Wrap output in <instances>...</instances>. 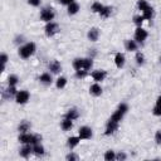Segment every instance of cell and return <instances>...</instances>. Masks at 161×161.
Wrapping results in <instances>:
<instances>
[{
  "mask_svg": "<svg viewBox=\"0 0 161 161\" xmlns=\"http://www.w3.org/2000/svg\"><path fill=\"white\" fill-rule=\"evenodd\" d=\"M127 112H128V104L126 102H122L117 106L116 111L112 113V116L108 118V121L106 123V128H104V135L106 136H112L113 133H116L121 121L123 119V117L126 116Z\"/></svg>",
  "mask_w": 161,
  "mask_h": 161,
  "instance_id": "6da1fadb",
  "label": "cell"
},
{
  "mask_svg": "<svg viewBox=\"0 0 161 161\" xmlns=\"http://www.w3.org/2000/svg\"><path fill=\"white\" fill-rule=\"evenodd\" d=\"M35 52H36V45L34 42H26L23 45H20L18 49V54L21 59H28L33 57Z\"/></svg>",
  "mask_w": 161,
  "mask_h": 161,
  "instance_id": "7a4b0ae2",
  "label": "cell"
},
{
  "mask_svg": "<svg viewBox=\"0 0 161 161\" xmlns=\"http://www.w3.org/2000/svg\"><path fill=\"white\" fill-rule=\"evenodd\" d=\"M18 141L21 145H35L42 142V136L38 133H31V132H24V133H19Z\"/></svg>",
  "mask_w": 161,
  "mask_h": 161,
  "instance_id": "3957f363",
  "label": "cell"
},
{
  "mask_svg": "<svg viewBox=\"0 0 161 161\" xmlns=\"http://www.w3.org/2000/svg\"><path fill=\"white\" fill-rule=\"evenodd\" d=\"M39 18L44 23H49V21H53L54 18H55V13H54V9L52 6H44L40 10V14H39Z\"/></svg>",
  "mask_w": 161,
  "mask_h": 161,
  "instance_id": "277c9868",
  "label": "cell"
},
{
  "mask_svg": "<svg viewBox=\"0 0 161 161\" xmlns=\"http://www.w3.org/2000/svg\"><path fill=\"white\" fill-rule=\"evenodd\" d=\"M60 28H59V24L55 23V21H49V23H45V26H44V33L48 38H53L54 35H57L59 33Z\"/></svg>",
  "mask_w": 161,
  "mask_h": 161,
  "instance_id": "5b68a950",
  "label": "cell"
},
{
  "mask_svg": "<svg viewBox=\"0 0 161 161\" xmlns=\"http://www.w3.org/2000/svg\"><path fill=\"white\" fill-rule=\"evenodd\" d=\"M147 36H148V33H147V30H146V29H143L142 26H136L133 39H135L138 44H143V43L146 42Z\"/></svg>",
  "mask_w": 161,
  "mask_h": 161,
  "instance_id": "8992f818",
  "label": "cell"
},
{
  "mask_svg": "<svg viewBox=\"0 0 161 161\" xmlns=\"http://www.w3.org/2000/svg\"><path fill=\"white\" fill-rule=\"evenodd\" d=\"M14 99H15V102L18 104H25L30 99V93L26 89H20V91H18V93H16Z\"/></svg>",
  "mask_w": 161,
  "mask_h": 161,
  "instance_id": "52a82bcc",
  "label": "cell"
},
{
  "mask_svg": "<svg viewBox=\"0 0 161 161\" xmlns=\"http://www.w3.org/2000/svg\"><path fill=\"white\" fill-rule=\"evenodd\" d=\"M78 136L80 140H91L93 136V130L89 126H80L78 130Z\"/></svg>",
  "mask_w": 161,
  "mask_h": 161,
  "instance_id": "ba28073f",
  "label": "cell"
},
{
  "mask_svg": "<svg viewBox=\"0 0 161 161\" xmlns=\"http://www.w3.org/2000/svg\"><path fill=\"white\" fill-rule=\"evenodd\" d=\"M91 77H92V79H93L94 82L101 83V82H103V80L106 79L107 72H106L104 69H96V70L91 72Z\"/></svg>",
  "mask_w": 161,
  "mask_h": 161,
  "instance_id": "9c48e42d",
  "label": "cell"
},
{
  "mask_svg": "<svg viewBox=\"0 0 161 161\" xmlns=\"http://www.w3.org/2000/svg\"><path fill=\"white\" fill-rule=\"evenodd\" d=\"M48 69L50 70L52 74H59V73L62 72V64H60L59 60L53 59V60L48 64Z\"/></svg>",
  "mask_w": 161,
  "mask_h": 161,
  "instance_id": "30bf717a",
  "label": "cell"
},
{
  "mask_svg": "<svg viewBox=\"0 0 161 161\" xmlns=\"http://www.w3.org/2000/svg\"><path fill=\"white\" fill-rule=\"evenodd\" d=\"M33 153V145H23L19 150V156L23 158H29L30 155Z\"/></svg>",
  "mask_w": 161,
  "mask_h": 161,
  "instance_id": "8fae6325",
  "label": "cell"
},
{
  "mask_svg": "<svg viewBox=\"0 0 161 161\" xmlns=\"http://www.w3.org/2000/svg\"><path fill=\"white\" fill-rule=\"evenodd\" d=\"M39 82L44 86H50L53 83V77H52V73L50 72H44L39 75Z\"/></svg>",
  "mask_w": 161,
  "mask_h": 161,
  "instance_id": "7c38bea8",
  "label": "cell"
},
{
  "mask_svg": "<svg viewBox=\"0 0 161 161\" xmlns=\"http://www.w3.org/2000/svg\"><path fill=\"white\" fill-rule=\"evenodd\" d=\"M114 64H116V67L118 69H121V68L125 67V64H126V57H125L123 53H121V52L116 53V55H114Z\"/></svg>",
  "mask_w": 161,
  "mask_h": 161,
  "instance_id": "4fadbf2b",
  "label": "cell"
},
{
  "mask_svg": "<svg viewBox=\"0 0 161 161\" xmlns=\"http://www.w3.org/2000/svg\"><path fill=\"white\" fill-rule=\"evenodd\" d=\"M102 93H103V89H102V87H101L99 83L94 82V83L89 87V94H91V96H93V97H99Z\"/></svg>",
  "mask_w": 161,
  "mask_h": 161,
  "instance_id": "5bb4252c",
  "label": "cell"
},
{
  "mask_svg": "<svg viewBox=\"0 0 161 161\" xmlns=\"http://www.w3.org/2000/svg\"><path fill=\"white\" fill-rule=\"evenodd\" d=\"M16 93H18V89H16L15 86H8V88L4 91L3 96H4L5 99H13V98H15Z\"/></svg>",
  "mask_w": 161,
  "mask_h": 161,
  "instance_id": "9a60e30c",
  "label": "cell"
},
{
  "mask_svg": "<svg viewBox=\"0 0 161 161\" xmlns=\"http://www.w3.org/2000/svg\"><path fill=\"white\" fill-rule=\"evenodd\" d=\"M79 10H80V5H79L77 1H73L72 4H69V5L67 6V14H68L69 16H73V15L78 14Z\"/></svg>",
  "mask_w": 161,
  "mask_h": 161,
  "instance_id": "2e32d148",
  "label": "cell"
},
{
  "mask_svg": "<svg viewBox=\"0 0 161 161\" xmlns=\"http://www.w3.org/2000/svg\"><path fill=\"white\" fill-rule=\"evenodd\" d=\"M125 49L127 52H137L138 43L135 39H126V42H125Z\"/></svg>",
  "mask_w": 161,
  "mask_h": 161,
  "instance_id": "e0dca14e",
  "label": "cell"
},
{
  "mask_svg": "<svg viewBox=\"0 0 161 161\" xmlns=\"http://www.w3.org/2000/svg\"><path fill=\"white\" fill-rule=\"evenodd\" d=\"M80 138H79V136L77 135V136H70V137H68V140H67V146H68V148L69 150H74L79 143H80Z\"/></svg>",
  "mask_w": 161,
  "mask_h": 161,
  "instance_id": "ac0fdd59",
  "label": "cell"
},
{
  "mask_svg": "<svg viewBox=\"0 0 161 161\" xmlns=\"http://www.w3.org/2000/svg\"><path fill=\"white\" fill-rule=\"evenodd\" d=\"M87 38H88V40H91V42H97L98 38H99V29L96 28V26H92V28L88 30V33H87Z\"/></svg>",
  "mask_w": 161,
  "mask_h": 161,
  "instance_id": "d6986e66",
  "label": "cell"
},
{
  "mask_svg": "<svg viewBox=\"0 0 161 161\" xmlns=\"http://www.w3.org/2000/svg\"><path fill=\"white\" fill-rule=\"evenodd\" d=\"M64 117H65V118H69V119H72V121H75V119L79 117V111H78V108H77V107H70V108L65 112Z\"/></svg>",
  "mask_w": 161,
  "mask_h": 161,
  "instance_id": "ffe728a7",
  "label": "cell"
},
{
  "mask_svg": "<svg viewBox=\"0 0 161 161\" xmlns=\"http://www.w3.org/2000/svg\"><path fill=\"white\" fill-rule=\"evenodd\" d=\"M31 130V123L26 119H23L19 125H18V131L19 133H24V132H30Z\"/></svg>",
  "mask_w": 161,
  "mask_h": 161,
  "instance_id": "44dd1931",
  "label": "cell"
},
{
  "mask_svg": "<svg viewBox=\"0 0 161 161\" xmlns=\"http://www.w3.org/2000/svg\"><path fill=\"white\" fill-rule=\"evenodd\" d=\"M60 128H62L64 132L70 131V130L73 128V121H72V119H69V118L63 117V119L60 121Z\"/></svg>",
  "mask_w": 161,
  "mask_h": 161,
  "instance_id": "7402d4cb",
  "label": "cell"
},
{
  "mask_svg": "<svg viewBox=\"0 0 161 161\" xmlns=\"http://www.w3.org/2000/svg\"><path fill=\"white\" fill-rule=\"evenodd\" d=\"M33 153H34L35 156H38V157L44 156V153H45V148H44V146L42 145V142L33 145Z\"/></svg>",
  "mask_w": 161,
  "mask_h": 161,
  "instance_id": "603a6c76",
  "label": "cell"
},
{
  "mask_svg": "<svg viewBox=\"0 0 161 161\" xmlns=\"http://www.w3.org/2000/svg\"><path fill=\"white\" fill-rule=\"evenodd\" d=\"M83 64H84V58H74L72 62V67L74 70H80L83 69Z\"/></svg>",
  "mask_w": 161,
  "mask_h": 161,
  "instance_id": "cb8c5ba5",
  "label": "cell"
},
{
  "mask_svg": "<svg viewBox=\"0 0 161 161\" xmlns=\"http://www.w3.org/2000/svg\"><path fill=\"white\" fill-rule=\"evenodd\" d=\"M152 113H153V116L161 117V94L156 98V103H155V107L152 109Z\"/></svg>",
  "mask_w": 161,
  "mask_h": 161,
  "instance_id": "d4e9b609",
  "label": "cell"
},
{
  "mask_svg": "<svg viewBox=\"0 0 161 161\" xmlns=\"http://www.w3.org/2000/svg\"><path fill=\"white\" fill-rule=\"evenodd\" d=\"M111 14H112V6H108V5H104V8L102 9V11L98 14L102 19H107V18H109L111 16Z\"/></svg>",
  "mask_w": 161,
  "mask_h": 161,
  "instance_id": "484cf974",
  "label": "cell"
},
{
  "mask_svg": "<svg viewBox=\"0 0 161 161\" xmlns=\"http://www.w3.org/2000/svg\"><path fill=\"white\" fill-rule=\"evenodd\" d=\"M135 60H136V64L138 67H142L145 64V54L142 52H136V55H135Z\"/></svg>",
  "mask_w": 161,
  "mask_h": 161,
  "instance_id": "4316f807",
  "label": "cell"
},
{
  "mask_svg": "<svg viewBox=\"0 0 161 161\" xmlns=\"http://www.w3.org/2000/svg\"><path fill=\"white\" fill-rule=\"evenodd\" d=\"M67 83H68L67 78L63 77V75H60V77H58L57 80H55V87H57L58 89H63V88L67 86Z\"/></svg>",
  "mask_w": 161,
  "mask_h": 161,
  "instance_id": "83f0119b",
  "label": "cell"
},
{
  "mask_svg": "<svg viewBox=\"0 0 161 161\" xmlns=\"http://www.w3.org/2000/svg\"><path fill=\"white\" fill-rule=\"evenodd\" d=\"M103 8H104V5L101 4L99 1H93L92 5H91V10H92L93 13H96V14H99Z\"/></svg>",
  "mask_w": 161,
  "mask_h": 161,
  "instance_id": "f1b7e54d",
  "label": "cell"
},
{
  "mask_svg": "<svg viewBox=\"0 0 161 161\" xmlns=\"http://www.w3.org/2000/svg\"><path fill=\"white\" fill-rule=\"evenodd\" d=\"M103 158L106 161H114L116 160V152L113 150H107L103 155Z\"/></svg>",
  "mask_w": 161,
  "mask_h": 161,
  "instance_id": "f546056e",
  "label": "cell"
},
{
  "mask_svg": "<svg viewBox=\"0 0 161 161\" xmlns=\"http://www.w3.org/2000/svg\"><path fill=\"white\" fill-rule=\"evenodd\" d=\"M19 83V77L16 74H9L8 75V86H15Z\"/></svg>",
  "mask_w": 161,
  "mask_h": 161,
  "instance_id": "4dcf8cb0",
  "label": "cell"
},
{
  "mask_svg": "<svg viewBox=\"0 0 161 161\" xmlns=\"http://www.w3.org/2000/svg\"><path fill=\"white\" fill-rule=\"evenodd\" d=\"M143 21H145V18L142 16V14H140V15H135V16H133V24H135L136 26H142Z\"/></svg>",
  "mask_w": 161,
  "mask_h": 161,
  "instance_id": "1f68e13d",
  "label": "cell"
},
{
  "mask_svg": "<svg viewBox=\"0 0 161 161\" xmlns=\"http://www.w3.org/2000/svg\"><path fill=\"white\" fill-rule=\"evenodd\" d=\"M150 6V4L146 1V0H137V9L142 13L145 9H147Z\"/></svg>",
  "mask_w": 161,
  "mask_h": 161,
  "instance_id": "d6a6232c",
  "label": "cell"
},
{
  "mask_svg": "<svg viewBox=\"0 0 161 161\" xmlns=\"http://www.w3.org/2000/svg\"><path fill=\"white\" fill-rule=\"evenodd\" d=\"M88 74H89V72H88V70H84V69L75 70V78H78V79H83V78H86Z\"/></svg>",
  "mask_w": 161,
  "mask_h": 161,
  "instance_id": "836d02e7",
  "label": "cell"
},
{
  "mask_svg": "<svg viewBox=\"0 0 161 161\" xmlns=\"http://www.w3.org/2000/svg\"><path fill=\"white\" fill-rule=\"evenodd\" d=\"M0 60H1V65H3V68H1L3 70H1V72H4V70H5V67H6V63H8V60H9L8 54H6V53H1Z\"/></svg>",
  "mask_w": 161,
  "mask_h": 161,
  "instance_id": "e575fe53",
  "label": "cell"
},
{
  "mask_svg": "<svg viewBox=\"0 0 161 161\" xmlns=\"http://www.w3.org/2000/svg\"><path fill=\"white\" fill-rule=\"evenodd\" d=\"M14 43L16 44V45H23L24 43H25V38H24V35H16L15 38H14Z\"/></svg>",
  "mask_w": 161,
  "mask_h": 161,
  "instance_id": "d590c367",
  "label": "cell"
},
{
  "mask_svg": "<svg viewBox=\"0 0 161 161\" xmlns=\"http://www.w3.org/2000/svg\"><path fill=\"white\" fill-rule=\"evenodd\" d=\"M79 157H78V155L77 153H74V152H69L67 156H65V160H68V161H77Z\"/></svg>",
  "mask_w": 161,
  "mask_h": 161,
  "instance_id": "8d00e7d4",
  "label": "cell"
},
{
  "mask_svg": "<svg viewBox=\"0 0 161 161\" xmlns=\"http://www.w3.org/2000/svg\"><path fill=\"white\" fill-rule=\"evenodd\" d=\"M126 158H127V155H126L125 151H121V152L116 153V160H117V161H123V160H126Z\"/></svg>",
  "mask_w": 161,
  "mask_h": 161,
  "instance_id": "74e56055",
  "label": "cell"
},
{
  "mask_svg": "<svg viewBox=\"0 0 161 161\" xmlns=\"http://www.w3.org/2000/svg\"><path fill=\"white\" fill-rule=\"evenodd\" d=\"M155 142L157 145H161V130H157L155 132Z\"/></svg>",
  "mask_w": 161,
  "mask_h": 161,
  "instance_id": "f35d334b",
  "label": "cell"
},
{
  "mask_svg": "<svg viewBox=\"0 0 161 161\" xmlns=\"http://www.w3.org/2000/svg\"><path fill=\"white\" fill-rule=\"evenodd\" d=\"M28 4H29L30 6L38 8V6H40V4H42V0H28Z\"/></svg>",
  "mask_w": 161,
  "mask_h": 161,
  "instance_id": "ab89813d",
  "label": "cell"
},
{
  "mask_svg": "<svg viewBox=\"0 0 161 161\" xmlns=\"http://www.w3.org/2000/svg\"><path fill=\"white\" fill-rule=\"evenodd\" d=\"M73 1H75V0H58V3H59L60 5H65V6H68V5L72 4Z\"/></svg>",
  "mask_w": 161,
  "mask_h": 161,
  "instance_id": "60d3db41",
  "label": "cell"
},
{
  "mask_svg": "<svg viewBox=\"0 0 161 161\" xmlns=\"http://www.w3.org/2000/svg\"><path fill=\"white\" fill-rule=\"evenodd\" d=\"M158 60H160V64H161V57H160V59H158Z\"/></svg>",
  "mask_w": 161,
  "mask_h": 161,
  "instance_id": "b9f144b4",
  "label": "cell"
},
{
  "mask_svg": "<svg viewBox=\"0 0 161 161\" xmlns=\"http://www.w3.org/2000/svg\"><path fill=\"white\" fill-rule=\"evenodd\" d=\"M160 83H161V78H160Z\"/></svg>",
  "mask_w": 161,
  "mask_h": 161,
  "instance_id": "7bdbcfd3",
  "label": "cell"
}]
</instances>
